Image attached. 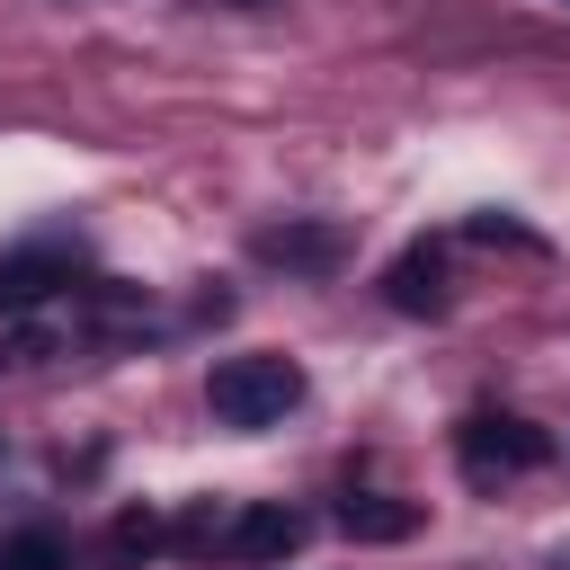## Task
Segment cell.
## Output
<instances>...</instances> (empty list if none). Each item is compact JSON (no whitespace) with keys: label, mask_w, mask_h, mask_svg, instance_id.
Here are the masks:
<instances>
[{"label":"cell","mask_w":570,"mask_h":570,"mask_svg":"<svg viewBox=\"0 0 570 570\" xmlns=\"http://www.w3.org/2000/svg\"><path fill=\"white\" fill-rule=\"evenodd\" d=\"M454 454H463L472 481H508V472H543V463H552V436H543L534 419H499V410H481V419H463Z\"/></svg>","instance_id":"7a4b0ae2"},{"label":"cell","mask_w":570,"mask_h":570,"mask_svg":"<svg viewBox=\"0 0 570 570\" xmlns=\"http://www.w3.org/2000/svg\"><path fill=\"white\" fill-rule=\"evenodd\" d=\"M71 276H80V249H62V240L9 249V258H0V312H36V303L71 294Z\"/></svg>","instance_id":"3957f363"},{"label":"cell","mask_w":570,"mask_h":570,"mask_svg":"<svg viewBox=\"0 0 570 570\" xmlns=\"http://www.w3.org/2000/svg\"><path fill=\"white\" fill-rule=\"evenodd\" d=\"M160 543H169V525H160L151 508H125V517L107 525V561H116V570H134V561H151Z\"/></svg>","instance_id":"ba28073f"},{"label":"cell","mask_w":570,"mask_h":570,"mask_svg":"<svg viewBox=\"0 0 570 570\" xmlns=\"http://www.w3.org/2000/svg\"><path fill=\"white\" fill-rule=\"evenodd\" d=\"M338 534L347 543H410L419 534V508L410 499H383V490H347L338 499Z\"/></svg>","instance_id":"52a82bcc"},{"label":"cell","mask_w":570,"mask_h":570,"mask_svg":"<svg viewBox=\"0 0 570 570\" xmlns=\"http://www.w3.org/2000/svg\"><path fill=\"white\" fill-rule=\"evenodd\" d=\"M383 303L410 312V321H419V312H445V249H436V240H410V249L392 258V276H383Z\"/></svg>","instance_id":"8992f818"},{"label":"cell","mask_w":570,"mask_h":570,"mask_svg":"<svg viewBox=\"0 0 570 570\" xmlns=\"http://www.w3.org/2000/svg\"><path fill=\"white\" fill-rule=\"evenodd\" d=\"M223 9H267V0H223Z\"/></svg>","instance_id":"30bf717a"},{"label":"cell","mask_w":570,"mask_h":570,"mask_svg":"<svg viewBox=\"0 0 570 570\" xmlns=\"http://www.w3.org/2000/svg\"><path fill=\"white\" fill-rule=\"evenodd\" d=\"M0 570H71V543H62V534H45V525H27V534H9V543H0Z\"/></svg>","instance_id":"9c48e42d"},{"label":"cell","mask_w":570,"mask_h":570,"mask_svg":"<svg viewBox=\"0 0 570 570\" xmlns=\"http://www.w3.org/2000/svg\"><path fill=\"white\" fill-rule=\"evenodd\" d=\"M561 9H570V0H561Z\"/></svg>","instance_id":"8fae6325"},{"label":"cell","mask_w":570,"mask_h":570,"mask_svg":"<svg viewBox=\"0 0 570 570\" xmlns=\"http://www.w3.org/2000/svg\"><path fill=\"white\" fill-rule=\"evenodd\" d=\"M294 401H303V365L294 356H223L214 383H205V410L223 428H276Z\"/></svg>","instance_id":"6da1fadb"},{"label":"cell","mask_w":570,"mask_h":570,"mask_svg":"<svg viewBox=\"0 0 570 570\" xmlns=\"http://www.w3.org/2000/svg\"><path fill=\"white\" fill-rule=\"evenodd\" d=\"M303 534H312V517H303V508H232L223 552H240V561H294V552H303Z\"/></svg>","instance_id":"5b68a950"},{"label":"cell","mask_w":570,"mask_h":570,"mask_svg":"<svg viewBox=\"0 0 570 570\" xmlns=\"http://www.w3.org/2000/svg\"><path fill=\"white\" fill-rule=\"evenodd\" d=\"M249 249H258L267 267H294V276H330V267L347 258V232H338V223H267Z\"/></svg>","instance_id":"277c9868"}]
</instances>
